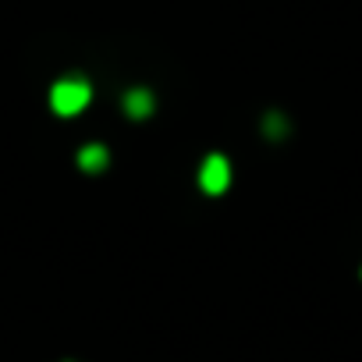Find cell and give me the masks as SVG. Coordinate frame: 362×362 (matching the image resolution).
Wrapping results in <instances>:
<instances>
[{
    "instance_id": "6da1fadb",
    "label": "cell",
    "mask_w": 362,
    "mask_h": 362,
    "mask_svg": "<svg viewBox=\"0 0 362 362\" xmlns=\"http://www.w3.org/2000/svg\"><path fill=\"white\" fill-rule=\"evenodd\" d=\"M93 103V82L86 75H61L50 86V110L57 117H75Z\"/></svg>"
},
{
    "instance_id": "7a4b0ae2",
    "label": "cell",
    "mask_w": 362,
    "mask_h": 362,
    "mask_svg": "<svg viewBox=\"0 0 362 362\" xmlns=\"http://www.w3.org/2000/svg\"><path fill=\"white\" fill-rule=\"evenodd\" d=\"M199 189L206 196H224L231 189V160L224 153H206L199 163Z\"/></svg>"
},
{
    "instance_id": "3957f363",
    "label": "cell",
    "mask_w": 362,
    "mask_h": 362,
    "mask_svg": "<svg viewBox=\"0 0 362 362\" xmlns=\"http://www.w3.org/2000/svg\"><path fill=\"white\" fill-rule=\"evenodd\" d=\"M121 107H124V114H128L132 121H146V117H153V110H156V96H153V89H146V86H132V89L121 96Z\"/></svg>"
},
{
    "instance_id": "277c9868",
    "label": "cell",
    "mask_w": 362,
    "mask_h": 362,
    "mask_svg": "<svg viewBox=\"0 0 362 362\" xmlns=\"http://www.w3.org/2000/svg\"><path fill=\"white\" fill-rule=\"evenodd\" d=\"M75 163H78V170H86V174H103V170L110 167V149H107L103 142H86V146L75 153Z\"/></svg>"
},
{
    "instance_id": "5b68a950",
    "label": "cell",
    "mask_w": 362,
    "mask_h": 362,
    "mask_svg": "<svg viewBox=\"0 0 362 362\" xmlns=\"http://www.w3.org/2000/svg\"><path fill=\"white\" fill-rule=\"evenodd\" d=\"M263 128H267V135H270V139H281V135H284V128H288V124H284V114H277V110H274V114H267Z\"/></svg>"
}]
</instances>
